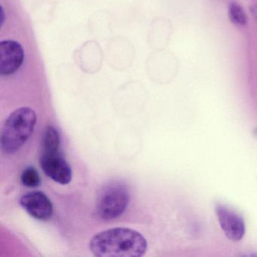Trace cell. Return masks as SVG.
<instances>
[{
  "label": "cell",
  "mask_w": 257,
  "mask_h": 257,
  "mask_svg": "<svg viewBox=\"0 0 257 257\" xmlns=\"http://www.w3.org/2000/svg\"><path fill=\"white\" fill-rule=\"evenodd\" d=\"M37 115L31 107H21L13 111L6 120L1 133V149L7 155L19 151L34 133Z\"/></svg>",
  "instance_id": "cell-2"
},
{
  "label": "cell",
  "mask_w": 257,
  "mask_h": 257,
  "mask_svg": "<svg viewBox=\"0 0 257 257\" xmlns=\"http://www.w3.org/2000/svg\"><path fill=\"white\" fill-rule=\"evenodd\" d=\"M21 180L26 187L36 188L40 184V174L34 167H28L22 172Z\"/></svg>",
  "instance_id": "cell-10"
},
{
  "label": "cell",
  "mask_w": 257,
  "mask_h": 257,
  "mask_svg": "<svg viewBox=\"0 0 257 257\" xmlns=\"http://www.w3.org/2000/svg\"><path fill=\"white\" fill-rule=\"evenodd\" d=\"M129 201L130 194L125 186L120 183L108 185L99 195L96 214L102 220H113L124 213Z\"/></svg>",
  "instance_id": "cell-3"
},
{
  "label": "cell",
  "mask_w": 257,
  "mask_h": 257,
  "mask_svg": "<svg viewBox=\"0 0 257 257\" xmlns=\"http://www.w3.org/2000/svg\"><path fill=\"white\" fill-rule=\"evenodd\" d=\"M60 145L59 132L53 126H47L43 134L42 152L59 151Z\"/></svg>",
  "instance_id": "cell-8"
},
{
  "label": "cell",
  "mask_w": 257,
  "mask_h": 257,
  "mask_svg": "<svg viewBox=\"0 0 257 257\" xmlns=\"http://www.w3.org/2000/svg\"><path fill=\"white\" fill-rule=\"evenodd\" d=\"M216 213L221 228L230 240L239 241L243 238L245 223L241 216L220 204L216 205Z\"/></svg>",
  "instance_id": "cell-7"
},
{
  "label": "cell",
  "mask_w": 257,
  "mask_h": 257,
  "mask_svg": "<svg viewBox=\"0 0 257 257\" xmlns=\"http://www.w3.org/2000/svg\"><path fill=\"white\" fill-rule=\"evenodd\" d=\"M40 166L47 177L61 185H67L72 180V170L59 151L42 152Z\"/></svg>",
  "instance_id": "cell-4"
},
{
  "label": "cell",
  "mask_w": 257,
  "mask_h": 257,
  "mask_svg": "<svg viewBox=\"0 0 257 257\" xmlns=\"http://www.w3.org/2000/svg\"><path fill=\"white\" fill-rule=\"evenodd\" d=\"M147 246V240L139 231L124 227L100 231L89 243L90 250L97 257H141Z\"/></svg>",
  "instance_id": "cell-1"
},
{
  "label": "cell",
  "mask_w": 257,
  "mask_h": 257,
  "mask_svg": "<svg viewBox=\"0 0 257 257\" xmlns=\"http://www.w3.org/2000/svg\"><path fill=\"white\" fill-rule=\"evenodd\" d=\"M20 204L31 216L45 221L53 214V205L49 197L40 191H34L22 195Z\"/></svg>",
  "instance_id": "cell-5"
},
{
  "label": "cell",
  "mask_w": 257,
  "mask_h": 257,
  "mask_svg": "<svg viewBox=\"0 0 257 257\" xmlns=\"http://www.w3.org/2000/svg\"><path fill=\"white\" fill-rule=\"evenodd\" d=\"M228 17L231 23L237 26H245L247 24V16L244 10L240 4L234 1L228 6Z\"/></svg>",
  "instance_id": "cell-9"
},
{
  "label": "cell",
  "mask_w": 257,
  "mask_h": 257,
  "mask_svg": "<svg viewBox=\"0 0 257 257\" xmlns=\"http://www.w3.org/2000/svg\"><path fill=\"white\" fill-rule=\"evenodd\" d=\"M25 53L17 42L4 40L0 44V73L3 76L14 74L22 67Z\"/></svg>",
  "instance_id": "cell-6"
}]
</instances>
